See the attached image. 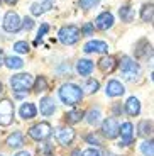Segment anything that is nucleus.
Returning <instances> with one entry per match:
<instances>
[{"label":"nucleus","mask_w":154,"mask_h":156,"mask_svg":"<svg viewBox=\"0 0 154 156\" xmlns=\"http://www.w3.org/2000/svg\"><path fill=\"white\" fill-rule=\"evenodd\" d=\"M56 137H58V141L61 143V144H65V146H68V144H71L73 143V139H75V131L71 127H59L58 131H56Z\"/></svg>","instance_id":"9d476101"},{"label":"nucleus","mask_w":154,"mask_h":156,"mask_svg":"<svg viewBox=\"0 0 154 156\" xmlns=\"http://www.w3.org/2000/svg\"><path fill=\"white\" fill-rule=\"evenodd\" d=\"M59 41L66 46H71V44H76L78 39H80V29L76 26H65V27L59 29Z\"/></svg>","instance_id":"7ed1b4c3"},{"label":"nucleus","mask_w":154,"mask_h":156,"mask_svg":"<svg viewBox=\"0 0 154 156\" xmlns=\"http://www.w3.org/2000/svg\"><path fill=\"white\" fill-rule=\"evenodd\" d=\"M98 2H100V0H80V7L88 10V9H92V7H96Z\"/></svg>","instance_id":"7c9ffc66"},{"label":"nucleus","mask_w":154,"mask_h":156,"mask_svg":"<svg viewBox=\"0 0 154 156\" xmlns=\"http://www.w3.org/2000/svg\"><path fill=\"white\" fill-rule=\"evenodd\" d=\"M98 90V82L96 80H86L85 83V92L86 94H93V92H96Z\"/></svg>","instance_id":"c85d7f7f"},{"label":"nucleus","mask_w":154,"mask_h":156,"mask_svg":"<svg viewBox=\"0 0 154 156\" xmlns=\"http://www.w3.org/2000/svg\"><path fill=\"white\" fill-rule=\"evenodd\" d=\"M120 136H122L124 143L122 144H131L132 143V136H134V127L131 122H124L120 126Z\"/></svg>","instance_id":"ddd939ff"},{"label":"nucleus","mask_w":154,"mask_h":156,"mask_svg":"<svg viewBox=\"0 0 154 156\" xmlns=\"http://www.w3.org/2000/svg\"><path fill=\"white\" fill-rule=\"evenodd\" d=\"M0 2H2V0H0Z\"/></svg>","instance_id":"c03bdc74"},{"label":"nucleus","mask_w":154,"mask_h":156,"mask_svg":"<svg viewBox=\"0 0 154 156\" xmlns=\"http://www.w3.org/2000/svg\"><path fill=\"white\" fill-rule=\"evenodd\" d=\"M154 133V124L151 121H142L141 124H139V134L141 136H151V134Z\"/></svg>","instance_id":"412c9836"},{"label":"nucleus","mask_w":154,"mask_h":156,"mask_svg":"<svg viewBox=\"0 0 154 156\" xmlns=\"http://www.w3.org/2000/svg\"><path fill=\"white\" fill-rule=\"evenodd\" d=\"M16 156H31V154H29V153H26V151H20V153H17Z\"/></svg>","instance_id":"4c0bfd02"},{"label":"nucleus","mask_w":154,"mask_h":156,"mask_svg":"<svg viewBox=\"0 0 154 156\" xmlns=\"http://www.w3.org/2000/svg\"><path fill=\"white\" fill-rule=\"evenodd\" d=\"M29 136H31L32 139H36V141L46 139V137L51 136V126L47 124V122H39V124L34 126V127L29 129Z\"/></svg>","instance_id":"39448f33"},{"label":"nucleus","mask_w":154,"mask_h":156,"mask_svg":"<svg viewBox=\"0 0 154 156\" xmlns=\"http://www.w3.org/2000/svg\"><path fill=\"white\" fill-rule=\"evenodd\" d=\"M83 110H71V112L66 114V122L68 124H76V122H80L81 119H83Z\"/></svg>","instance_id":"393cba45"},{"label":"nucleus","mask_w":154,"mask_h":156,"mask_svg":"<svg viewBox=\"0 0 154 156\" xmlns=\"http://www.w3.org/2000/svg\"><path fill=\"white\" fill-rule=\"evenodd\" d=\"M124 94V85L119 80H110L107 83V95L108 97H119Z\"/></svg>","instance_id":"f8f14e48"},{"label":"nucleus","mask_w":154,"mask_h":156,"mask_svg":"<svg viewBox=\"0 0 154 156\" xmlns=\"http://www.w3.org/2000/svg\"><path fill=\"white\" fill-rule=\"evenodd\" d=\"M102 133H103V136H107L108 139H114V137L119 136L120 126H119V122H117L115 117H108V119H105L103 124H102Z\"/></svg>","instance_id":"423d86ee"},{"label":"nucleus","mask_w":154,"mask_h":156,"mask_svg":"<svg viewBox=\"0 0 154 156\" xmlns=\"http://www.w3.org/2000/svg\"><path fill=\"white\" fill-rule=\"evenodd\" d=\"M5 2H7V4H16L17 0H5Z\"/></svg>","instance_id":"58836bf2"},{"label":"nucleus","mask_w":154,"mask_h":156,"mask_svg":"<svg viewBox=\"0 0 154 156\" xmlns=\"http://www.w3.org/2000/svg\"><path fill=\"white\" fill-rule=\"evenodd\" d=\"M151 78H152V82H154V73H152V75H151Z\"/></svg>","instance_id":"a19ab883"},{"label":"nucleus","mask_w":154,"mask_h":156,"mask_svg":"<svg viewBox=\"0 0 154 156\" xmlns=\"http://www.w3.org/2000/svg\"><path fill=\"white\" fill-rule=\"evenodd\" d=\"M141 19L146 20V22L154 19V4H146L141 9Z\"/></svg>","instance_id":"4be33fe9"},{"label":"nucleus","mask_w":154,"mask_h":156,"mask_svg":"<svg viewBox=\"0 0 154 156\" xmlns=\"http://www.w3.org/2000/svg\"><path fill=\"white\" fill-rule=\"evenodd\" d=\"M22 27L26 29V31H31V29L34 27V20H32L31 17H26V19H24V22H22Z\"/></svg>","instance_id":"473e14b6"},{"label":"nucleus","mask_w":154,"mask_h":156,"mask_svg":"<svg viewBox=\"0 0 154 156\" xmlns=\"http://www.w3.org/2000/svg\"><path fill=\"white\" fill-rule=\"evenodd\" d=\"M51 7H53V4H51L49 0H46V2H43V4H32L31 5V12L34 14V16H41V14H44V12L49 10Z\"/></svg>","instance_id":"a211bd4d"},{"label":"nucleus","mask_w":154,"mask_h":156,"mask_svg":"<svg viewBox=\"0 0 154 156\" xmlns=\"http://www.w3.org/2000/svg\"><path fill=\"white\" fill-rule=\"evenodd\" d=\"M83 51L85 53H107L108 44L103 43V41H90V43L85 44Z\"/></svg>","instance_id":"9b49d317"},{"label":"nucleus","mask_w":154,"mask_h":156,"mask_svg":"<svg viewBox=\"0 0 154 156\" xmlns=\"http://www.w3.org/2000/svg\"><path fill=\"white\" fill-rule=\"evenodd\" d=\"M7 144L10 146V148H20V146L24 144V136L20 133H14L12 136L7 137Z\"/></svg>","instance_id":"6ab92c4d"},{"label":"nucleus","mask_w":154,"mask_h":156,"mask_svg":"<svg viewBox=\"0 0 154 156\" xmlns=\"http://www.w3.org/2000/svg\"><path fill=\"white\" fill-rule=\"evenodd\" d=\"M32 82L34 80L29 73H17L10 78V87L14 92H24V90L31 88Z\"/></svg>","instance_id":"20e7f679"},{"label":"nucleus","mask_w":154,"mask_h":156,"mask_svg":"<svg viewBox=\"0 0 154 156\" xmlns=\"http://www.w3.org/2000/svg\"><path fill=\"white\" fill-rule=\"evenodd\" d=\"M120 73H122L124 80H127V82H134L135 78L139 76V73H141V66H139L132 58L124 56V58L120 59Z\"/></svg>","instance_id":"f03ea898"},{"label":"nucleus","mask_w":154,"mask_h":156,"mask_svg":"<svg viewBox=\"0 0 154 156\" xmlns=\"http://www.w3.org/2000/svg\"><path fill=\"white\" fill-rule=\"evenodd\" d=\"M86 121H88L90 124H96V122L100 121V110H96V109L90 110L88 115H86Z\"/></svg>","instance_id":"cd10ccee"},{"label":"nucleus","mask_w":154,"mask_h":156,"mask_svg":"<svg viewBox=\"0 0 154 156\" xmlns=\"http://www.w3.org/2000/svg\"><path fill=\"white\" fill-rule=\"evenodd\" d=\"M19 114H20L22 119H32V117L36 115V107L32 105V104H24V105L20 107Z\"/></svg>","instance_id":"aec40b11"},{"label":"nucleus","mask_w":154,"mask_h":156,"mask_svg":"<svg viewBox=\"0 0 154 156\" xmlns=\"http://www.w3.org/2000/svg\"><path fill=\"white\" fill-rule=\"evenodd\" d=\"M2 56L4 55H2V49H0V65H2Z\"/></svg>","instance_id":"ea45409f"},{"label":"nucleus","mask_w":154,"mask_h":156,"mask_svg":"<svg viewBox=\"0 0 154 156\" xmlns=\"http://www.w3.org/2000/svg\"><path fill=\"white\" fill-rule=\"evenodd\" d=\"M83 97V92L78 85H73V83H66L59 88V98L63 100L65 105H75L81 100Z\"/></svg>","instance_id":"f257e3e1"},{"label":"nucleus","mask_w":154,"mask_h":156,"mask_svg":"<svg viewBox=\"0 0 154 156\" xmlns=\"http://www.w3.org/2000/svg\"><path fill=\"white\" fill-rule=\"evenodd\" d=\"M98 66H100L102 71L110 73V71H114L117 68V61H115V58H112V56H103V58L98 61Z\"/></svg>","instance_id":"4468645a"},{"label":"nucleus","mask_w":154,"mask_h":156,"mask_svg":"<svg viewBox=\"0 0 154 156\" xmlns=\"http://www.w3.org/2000/svg\"><path fill=\"white\" fill-rule=\"evenodd\" d=\"M76 70L80 75L86 76V75H90L93 71V61H90V59H80L76 65Z\"/></svg>","instance_id":"f3484780"},{"label":"nucleus","mask_w":154,"mask_h":156,"mask_svg":"<svg viewBox=\"0 0 154 156\" xmlns=\"http://www.w3.org/2000/svg\"><path fill=\"white\" fill-rule=\"evenodd\" d=\"M5 66H9L10 70H19L24 66V61L17 56H9V58H5Z\"/></svg>","instance_id":"b1692460"},{"label":"nucleus","mask_w":154,"mask_h":156,"mask_svg":"<svg viewBox=\"0 0 154 156\" xmlns=\"http://www.w3.org/2000/svg\"><path fill=\"white\" fill-rule=\"evenodd\" d=\"M14 117V105L10 100H2L0 102V126H9Z\"/></svg>","instance_id":"0eeeda50"},{"label":"nucleus","mask_w":154,"mask_h":156,"mask_svg":"<svg viewBox=\"0 0 154 156\" xmlns=\"http://www.w3.org/2000/svg\"><path fill=\"white\" fill-rule=\"evenodd\" d=\"M47 31H49V26H47V24H43V26H41V29H39V34H37V39H36V43H39V41L43 39V36L46 34Z\"/></svg>","instance_id":"72a5a7b5"},{"label":"nucleus","mask_w":154,"mask_h":156,"mask_svg":"<svg viewBox=\"0 0 154 156\" xmlns=\"http://www.w3.org/2000/svg\"><path fill=\"white\" fill-rule=\"evenodd\" d=\"M0 156H2V154H0Z\"/></svg>","instance_id":"a18cd8bd"},{"label":"nucleus","mask_w":154,"mask_h":156,"mask_svg":"<svg viewBox=\"0 0 154 156\" xmlns=\"http://www.w3.org/2000/svg\"><path fill=\"white\" fill-rule=\"evenodd\" d=\"M83 156H100V151L98 149H86V151L81 153Z\"/></svg>","instance_id":"e433bc0d"},{"label":"nucleus","mask_w":154,"mask_h":156,"mask_svg":"<svg viewBox=\"0 0 154 156\" xmlns=\"http://www.w3.org/2000/svg\"><path fill=\"white\" fill-rule=\"evenodd\" d=\"M14 49H16L17 53H27V51H29V44H27L26 41H17V43L14 44Z\"/></svg>","instance_id":"2f4dec72"},{"label":"nucleus","mask_w":154,"mask_h":156,"mask_svg":"<svg viewBox=\"0 0 154 156\" xmlns=\"http://www.w3.org/2000/svg\"><path fill=\"white\" fill-rule=\"evenodd\" d=\"M141 151H142L146 156H154V139L142 143V144H141Z\"/></svg>","instance_id":"bb28decb"},{"label":"nucleus","mask_w":154,"mask_h":156,"mask_svg":"<svg viewBox=\"0 0 154 156\" xmlns=\"http://www.w3.org/2000/svg\"><path fill=\"white\" fill-rule=\"evenodd\" d=\"M47 88V82L44 76H39L37 80H36V92H44V90Z\"/></svg>","instance_id":"c756f323"},{"label":"nucleus","mask_w":154,"mask_h":156,"mask_svg":"<svg viewBox=\"0 0 154 156\" xmlns=\"http://www.w3.org/2000/svg\"><path fill=\"white\" fill-rule=\"evenodd\" d=\"M4 29L7 32H17L20 29V19H19V16H17L16 12H7L4 16Z\"/></svg>","instance_id":"6e6552de"},{"label":"nucleus","mask_w":154,"mask_h":156,"mask_svg":"<svg viewBox=\"0 0 154 156\" xmlns=\"http://www.w3.org/2000/svg\"><path fill=\"white\" fill-rule=\"evenodd\" d=\"M125 112H127L129 115H137V114L141 112V104H139V100L135 97H131L125 102Z\"/></svg>","instance_id":"dca6fc26"},{"label":"nucleus","mask_w":154,"mask_h":156,"mask_svg":"<svg viewBox=\"0 0 154 156\" xmlns=\"http://www.w3.org/2000/svg\"><path fill=\"white\" fill-rule=\"evenodd\" d=\"M39 109H41V114L43 115H53V112H54V104H53V100H51L49 97H44L43 100H41V104H39Z\"/></svg>","instance_id":"2eb2a0df"},{"label":"nucleus","mask_w":154,"mask_h":156,"mask_svg":"<svg viewBox=\"0 0 154 156\" xmlns=\"http://www.w3.org/2000/svg\"><path fill=\"white\" fill-rule=\"evenodd\" d=\"M0 94H2V83H0Z\"/></svg>","instance_id":"79ce46f5"},{"label":"nucleus","mask_w":154,"mask_h":156,"mask_svg":"<svg viewBox=\"0 0 154 156\" xmlns=\"http://www.w3.org/2000/svg\"><path fill=\"white\" fill-rule=\"evenodd\" d=\"M152 26H154V20H152Z\"/></svg>","instance_id":"37998d69"},{"label":"nucleus","mask_w":154,"mask_h":156,"mask_svg":"<svg viewBox=\"0 0 154 156\" xmlns=\"http://www.w3.org/2000/svg\"><path fill=\"white\" fill-rule=\"evenodd\" d=\"M86 141H88L90 144H95V146H100L102 143H100V139H98V137L95 136V134H90L88 137H86Z\"/></svg>","instance_id":"f704fd0d"},{"label":"nucleus","mask_w":154,"mask_h":156,"mask_svg":"<svg viewBox=\"0 0 154 156\" xmlns=\"http://www.w3.org/2000/svg\"><path fill=\"white\" fill-rule=\"evenodd\" d=\"M119 16L124 22H131V20L134 19V10H132V7H129V5H124V7L119 9Z\"/></svg>","instance_id":"5701e85b"},{"label":"nucleus","mask_w":154,"mask_h":156,"mask_svg":"<svg viewBox=\"0 0 154 156\" xmlns=\"http://www.w3.org/2000/svg\"><path fill=\"white\" fill-rule=\"evenodd\" d=\"M95 26L100 31H107V29H110L114 26V16L110 12H102L100 16L95 19Z\"/></svg>","instance_id":"1a4fd4ad"},{"label":"nucleus","mask_w":154,"mask_h":156,"mask_svg":"<svg viewBox=\"0 0 154 156\" xmlns=\"http://www.w3.org/2000/svg\"><path fill=\"white\" fill-rule=\"evenodd\" d=\"M81 31H83V34H85V36H92L93 34V24H85Z\"/></svg>","instance_id":"c9c22d12"},{"label":"nucleus","mask_w":154,"mask_h":156,"mask_svg":"<svg viewBox=\"0 0 154 156\" xmlns=\"http://www.w3.org/2000/svg\"><path fill=\"white\" fill-rule=\"evenodd\" d=\"M53 151V146L49 143H39L37 146V156H49Z\"/></svg>","instance_id":"a878e982"}]
</instances>
